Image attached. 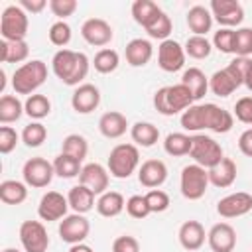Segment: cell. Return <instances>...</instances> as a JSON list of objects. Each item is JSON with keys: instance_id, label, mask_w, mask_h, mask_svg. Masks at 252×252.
<instances>
[{"instance_id": "obj_7", "label": "cell", "mask_w": 252, "mask_h": 252, "mask_svg": "<svg viewBox=\"0 0 252 252\" xmlns=\"http://www.w3.org/2000/svg\"><path fill=\"white\" fill-rule=\"evenodd\" d=\"M189 158H193V161L197 165L211 169L213 165H217L224 158V154H222V146L215 138H211L207 134H193Z\"/></svg>"}, {"instance_id": "obj_43", "label": "cell", "mask_w": 252, "mask_h": 252, "mask_svg": "<svg viewBox=\"0 0 252 252\" xmlns=\"http://www.w3.org/2000/svg\"><path fill=\"white\" fill-rule=\"evenodd\" d=\"M234 55L236 57L252 55V28L234 30Z\"/></svg>"}, {"instance_id": "obj_29", "label": "cell", "mask_w": 252, "mask_h": 252, "mask_svg": "<svg viewBox=\"0 0 252 252\" xmlns=\"http://www.w3.org/2000/svg\"><path fill=\"white\" fill-rule=\"evenodd\" d=\"M67 201H69V207H71L75 213H79V215L89 213V211L96 205V201H94V193H93L89 187L81 185V183L69 189V193H67Z\"/></svg>"}, {"instance_id": "obj_12", "label": "cell", "mask_w": 252, "mask_h": 252, "mask_svg": "<svg viewBox=\"0 0 252 252\" xmlns=\"http://www.w3.org/2000/svg\"><path fill=\"white\" fill-rule=\"evenodd\" d=\"M213 20H217L222 28H234L240 26L244 20V8L236 0H211L209 6Z\"/></svg>"}, {"instance_id": "obj_50", "label": "cell", "mask_w": 252, "mask_h": 252, "mask_svg": "<svg viewBox=\"0 0 252 252\" xmlns=\"http://www.w3.org/2000/svg\"><path fill=\"white\" fill-rule=\"evenodd\" d=\"M234 116L242 124H250L252 126V96H242V98L236 100V104H234Z\"/></svg>"}, {"instance_id": "obj_13", "label": "cell", "mask_w": 252, "mask_h": 252, "mask_svg": "<svg viewBox=\"0 0 252 252\" xmlns=\"http://www.w3.org/2000/svg\"><path fill=\"white\" fill-rule=\"evenodd\" d=\"M185 49L175 39H165L158 47V65L165 73H177L185 65Z\"/></svg>"}, {"instance_id": "obj_42", "label": "cell", "mask_w": 252, "mask_h": 252, "mask_svg": "<svg viewBox=\"0 0 252 252\" xmlns=\"http://www.w3.org/2000/svg\"><path fill=\"white\" fill-rule=\"evenodd\" d=\"M47 35H49V41H51L53 45L65 49V45L71 41V35H73V33H71V26H69L65 20H57V22L51 24Z\"/></svg>"}, {"instance_id": "obj_10", "label": "cell", "mask_w": 252, "mask_h": 252, "mask_svg": "<svg viewBox=\"0 0 252 252\" xmlns=\"http://www.w3.org/2000/svg\"><path fill=\"white\" fill-rule=\"evenodd\" d=\"M18 236L26 252H47L49 236L41 220H24L20 224Z\"/></svg>"}, {"instance_id": "obj_5", "label": "cell", "mask_w": 252, "mask_h": 252, "mask_svg": "<svg viewBox=\"0 0 252 252\" xmlns=\"http://www.w3.org/2000/svg\"><path fill=\"white\" fill-rule=\"evenodd\" d=\"M108 173L116 179H128L140 167V152L134 144H116L108 154Z\"/></svg>"}, {"instance_id": "obj_24", "label": "cell", "mask_w": 252, "mask_h": 252, "mask_svg": "<svg viewBox=\"0 0 252 252\" xmlns=\"http://www.w3.org/2000/svg\"><path fill=\"white\" fill-rule=\"evenodd\" d=\"M98 130H100V134H102L104 138L116 140V138H120V136L126 134V130H128V120H126V116H124L122 112H118V110H108V112H104V114L98 118Z\"/></svg>"}, {"instance_id": "obj_56", "label": "cell", "mask_w": 252, "mask_h": 252, "mask_svg": "<svg viewBox=\"0 0 252 252\" xmlns=\"http://www.w3.org/2000/svg\"><path fill=\"white\" fill-rule=\"evenodd\" d=\"M4 87H6V73L4 69L0 71V93H4Z\"/></svg>"}, {"instance_id": "obj_17", "label": "cell", "mask_w": 252, "mask_h": 252, "mask_svg": "<svg viewBox=\"0 0 252 252\" xmlns=\"http://www.w3.org/2000/svg\"><path fill=\"white\" fill-rule=\"evenodd\" d=\"M240 85H244V83H242V79L238 77V73H236L230 65H226V67L215 71V73L209 77V91H211L213 94L220 96V98L230 96Z\"/></svg>"}, {"instance_id": "obj_52", "label": "cell", "mask_w": 252, "mask_h": 252, "mask_svg": "<svg viewBox=\"0 0 252 252\" xmlns=\"http://www.w3.org/2000/svg\"><path fill=\"white\" fill-rule=\"evenodd\" d=\"M238 150H240L244 156L252 158V128H246V130L238 136Z\"/></svg>"}, {"instance_id": "obj_26", "label": "cell", "mask_w": 252, "mask_h": 252, "mask_svg": "<svg viewBox=\"0 0 252 252\" xmlns=\"http://www.w3.org/2000/svg\"><path fill=\"white\" fill-rule=\"evenodd\" d=\"M187 26L193 32V35H205L213 28V14L209 8L197 4L187 10Z\"/></svg>"}, {"instance_id": "obj_39", "label": "cell", "mask_w": 252, "mask_h": 252, "mask_svg": "<svg viewBox=\"0 0 252 252\" xmlns=\"http://www.w3.org/2000/svg\"><path fill=\"white\" fill-rule=\"evenodd\" d=\"M183 49L185 55H189L191 59H207L213 51V43L205 35H189Z\"/></svg>"}, {"instance_id": "obj_2", "label": "cell", "mask_w": 252, "mask_h": 252, "mask_svg": "<svg viewBox=\"0 0 252 252\" xmlns=\"http://www.w3.org/2000/svg\"><path fill=\"white\" fill-rule=\"evenodd\" d=\"M91 61L83 51L73 49H59L51 59V69L55 77L67 85V87H79L83 85V79L89 75Z\"/></svg>"}, {"instance_id": "obj_55", "label": "cell", "mask_w": 252, "mask_h": 252, "mask_svg": "<svg viewBox=\"0 0 252 252\" xmlns=\"http://www.w3.org/2000/svg\"><path fill=\"white\" fill-rule=\"evenodd\" d=\"M244 87H246V89L252 93V69L248 71V75H246V79H244Z\"/></svg>"}, {"instance_id": "obj_57", "label": "cell", "mask_w": 252, "mask_h": 252, "mask_svg": "<svg viewBox=\"0 0 252 252\" xmlns=\"http://www.w3.org/2000/svg\"><path fill=\"white\" fill-rule=\"evenodd\" d=\"M2 252H20V250H18V248H4Z\"/></svg>"}, {"instance_id": "obj_30", "label": "cell", "mask_w": 252, "mask_h": 252, "mask_svg": "<svg viewBox=\"0 0 252 252\" xmlns=\"http://www.w3.org/2000/svg\"><path fill=\"white\" fill-rule=\"evenodd\" d=\"M161 12H163V10H161L156 2H152V0H136V2L132 4V18H134V22L140 24L144 30L150 28V26L159 18Z\"/></svg>"}, {"instance_id": "obj_53", "label": "cell", "mask_w": 252, "mask_h": 252, "mask_svg": "<svg viewBox=\"0 0 252 252\" xmlns=\"http://www.w3.org/2000/svg\"><path fill=\"white\" fill-rule=\"evenodd\" d=\"M20 6L26 10V12H32V14H39L45 6H49L45 0H20Z\"/></svg>"}, {"instance_id": "obj_3", "label": "cell", "mask_w": 252, "mask_h": 252, "mask_svg": "<svg viewBox=\"0 0 252 252\" xmlns=\"http://www.w3.org/2000/svg\"><path fill=\"white\" fill-rule=\"evenodd\" d=\"M193 104H195V98L191 91L181 83L161 87L154 93V106L163 116H175L179 112L183 114Z\"/></svg>"}, {"instance_id": "obj_9", "label": "cell", "mask_w": 252, "mask_h": 252, "mask_svg": "<svg viewBox=\"0 0 252 252\" xmlns=\"http://www.w3.org/2000/svg\"><path fill=\"white\" fill-rule=\"evenodd\" d=\"M22 175H24V183L28 187L33 189H43L51 183L55 169H53V161H47L45 158H30L24 167H22Z\"/></svg>"}, {"instance_id": "obj_36", "label": "cell", "mask_w": 252, "mask_h": 252, "mask_svg": "<svg viewBox=\"0 0 252 252\" xmlns=\"http://www.w3.org/2000/svg\"><path fill=\"white\" fill-rule=\"evenodd\" d=\"M163 150H165V154H169L173 158L189 156V152H191V136H187L183 132H171L163 140Z\"/></svg>"}, {"instance_id": "obj_22", "label": "cell", "mask_w": 252, "mask_h": 252, "mask_svg": "<svg viewBox=\"0 0 252 252\" xmlns=\"http://www.w3.org/2000/svg\"><path fill=\"white\" fill-rule=\"evenodd\" d=\"M177 238H179V244H181L185 250L195 252V250H199V248L205 244V240H207L205 226H203L199 220H185V222L179 226Z\"/></svg>"}, {"instance_id": "obj_18", "label": "cell", "mask_w": 252, "mask_h": 252, "mask_svg": "<svg viewBox=\"0 0 252 252\" xmlns=\"http://www.w3.org/2000/svg\"><path fill=\"white\" fill-rule=\"evenodd\" d=\"M100 104V91L98 87H94L93 83H83L79 87H75L73 94H71V106L75 112L79 114H91L93 110H96Z\"/></svg>"}, {"instance_id": "obj_48", "label": "cell", "mask_w": 252, "mask_h": 252, "mask_svg": "<svg viewBox=\"0 0 252 252\" xmlns=\"http://www.w3.org/2000/svg\"><path fill=\"white\" fill-rule=\"evenodd\" d=\"M20 134L12 128V126H0V154H10L16 146H18V142H20Z\"/></svg>"}, {"instance_id": "obj_16", "label": "cell", "mask_w": 252, "mask_h": 252, "mask_svg": "<svg viewBox=\"0 0 252 252\" xmlns=\"http://www.w3.org/2000/svg\"><path fill=\"white\" fill-rule=\"evenodd\" d=\"M250 211H252V195L246 191L230 193V195L219 199V203H217V213L222 219H236Z\"/></svg>"}, {"instance_id": "obj_47", "label": "cell", "mask_w": 252, "mask_h": 252, "mask_svg": "<svg viewBox=\"0 0 252 252\" xmlns=\"http://www.w3.org/2000/svg\"><path fill=\"white\" fill-rule=\"evenodd\" d=\"M146 201L152 213H163L169 209V195L163 189H150L146 193Z\"/></svg>"}, {"instance_id": "obj_33", "label": "cell", "mask_w": 252, "mask_h": 252, "mask_svg": "<svg viewBox=\"0 0 252 252\" xmlns=\"http://www.w3.org/2000/svg\"><path fill=\"white\" fill-rule=\"evenodd\" d=\"M30 55V45L26 39L22 41H0V61L2 63H22Z\"/></svg>"}, {"instance_id": "obj_40", "label": "cell", "mask_w": 252, "mask_h": 252, "mask_svg": "<svg viewBox=\"0 0 252 252\" xmlns=\"http://www.w3.org/2000/svg\"><path fill=\"white\" fill-rule=\"evenodd\" d=\"M53 169H55V175H59L61 179H71V177H77L83 169L81 161L67 156V154H59L55 159H53Z\"/></svg>"}, {"instance_id": "obj_27", "label": "cell", "mask_w": 252, "mask_h": 252, "mask_svg": "<svg viewBox=\"0 0 252 252\" xmlns=\"http://www.w3.org/2000/svg\"><path fill=\"white\" fill-rule=\"evenodd\" d=\"M179 83L185 85V87L191 91V94H193L195 100H201V98L207 94V91H209V77H207L199 67H189V69H185Z\"/></svg>"}, {"instance_id": "obj_20", "label": "cell", "mask_w": 252, "mask_h": 252, "mask_svg": "<svg viewBox=\"0 0 252 252\" xmlns=\"http://www.w3.org/2000/svg\"><path fill=\"white\" fill-rule=\"evenodd\" d=\"M207 242L213 252H232L236 246V230L228 222H217L207 232Z\"/></svg>"}, {"instance_id": "obj_14", "label": "cell", "mask_w": 252, "mask_h": 252, "mask_svg": "<svg viewBox=\"0 0 252 252\" xmlns=\"http://www.w3.org/2000/svg\"><path fill=\"white\" fill-rule=\"evenodd\" d=\"M67 211H69V201L63 193L59 191H47L41 195L39 199V205H37V215L41 220H61L67 217Z\"/></svg>"}, {"instance_id": "obj_38", "label": "cell", "mask_w": 252, "mask_h": 252, "mask_svg": "<svg viewBox=\"0 0 252 252\" xmlns=\"http://www.w3.org/2000/svg\"><path fill=\"white\" fill-rule=\"evenodd\" d=\"M93 65H94V71H98L102 75L114 73L118 69V65H120V55H118V51H114L110 47L98 49L94 59H93Z\"/></svg>"}, {"instance_id": "obj_15", "label": "cell", "mask_w": 252, "mask_h": 252, "mask_svg": "<svg viewBox=\"0 0 252 252\" xmlns=\"http://www.w3.org/2000/svg\"><path fill=\"white\" fill-rule=\"evenodd\" d=\"M81 35H83V39L89 45L104 49V45H108L112 41L114 32H112V26L106 20H102V18H89L81 26Z\"/></svg>"}, {"instance_id": "obj_37", "label": "cell", "mask_w": 252, "mask_h": 252, "mask_svg": "<svg viewBox=\"0 0 252 252\" xmlns=\"http://www.w3.org/2000/svg\"><path fill=\"white\" fill-rule=\"evenodd\" d=\"M61 154H67V156L83 161L87 158V154H89V142H87V138L81 136V134H69V136H65L63 142H61Z\"/></svg>"}, {"instance_id": "obj_8", "label": "cell", "mask_w": 252, "mask_h": 252, "mask_svg": "<svg viewBox=\"0 0 252 252\" xmlns=\"http://www.w3.org/2000/svg\"><path fill=\"white\" fill-rule=\"evenodd\" d=\"M209 187V169L197 165V163H189L181 169V177H179V189L181 195L189 201H197L205 195Z\"/></svg>"}, {"instance_id": "obj_32", "label": "cell", "mask_w": 252, "mask_h": 252, "mask_svg": "<svg viewBox=\"0 0 252 252\" xmlns=\"http://www.w3.org/2000/svg\"><path fill=\"white\" fill-rule=\"evenodd\" d=\"M28 199V185L16 179H4L0 183V201L6 205H22Z\"/></svg>"}, {"instance_id": "obj_19", "label": "cell", "mask_w": 252, "mask_h": 252, "mask_svg": "<svg viewBox=\"0 0 252 252\" xmlns=\"http://www.w3.org/2000/svg\"><path fill=\"white\" fill-rule=\"evenodd\" d=\"M108 179H110V173H108V167L100 165V163H87L83 165L81 173H79V183L89 187L94 195H102L106 193L108 189Z\"/></svg>"}, {"instance_id": "obj_1", "label": "cell", "mask_w": 252, "mask_h": 252, "mask_svg": "<svg viewBox=\"0 0 252 252\" xmlns=\"http://www.w3.org/2000/svg\"><path fill=\"white\" fill-rule=\"evenodd\" d=\"M181 128L199 134L201 130H211L215 134H226L234 126V114L213 102L193 104L181 114Z\"/></svg>"}, {"instance_id": "obj_41", "label": "cell", "mask_w": 252, "mask_h": 252, "mask_svg": "<svg viewBox=\"0 0 252 252\" xmlns=\"http://www.w3.org/2000/svg\"><path fill=\"white\" fill-rule=\"evenodd\" d=\"M47 138V128L41 122H30L22 130V142L28 148H39Z\"/></svg>"}, {"instance_id": "obj_23", "label": "cell", "mask_w": 252, "mask_h": 252, "mask_svg": "<svg viewBox=\"0 0 252 252\" xmlns=\"http://www.w3.org/2000/svg\"><path fill=\"white\" fill-rule=\"evenodd\" d=\"M124 55H126V63L130 67H144L150 63V59L154 55V45L150 43V39L134 37L126 43Z\"/></svg>"}, {"instance_id": "obj_6", "label": "cell", "mask_w": 252, "mask_h": 252, "mask_svg": "<svg viewBox=\"0 0 252 252\" xmlns=\"http://www.w3.org/2000/svg\"><path fill=\"white\" fill-rule=\"evenodd\" d=\"M28 12L20 4H10L0 16V33L6 41H22L28 35Z\"/></svg>"}, {"instance_id": "obj_54", "label": "cell", "mask_w": 252, "mask_h": 252, "mask_svg": "<svg viewBox=\"0 0 252 252\" xmlns=\"http://www.w3.org/2000/svg\"><path fill=\"white\" fill-rule=\"evenodd\" d=\"M69 252H93V248L89 244H85V242H79V244H73L69 248Z\"/></svg>"}, {"instance_id": "obj_31", "label": "cell", "mask_w": 252, "mask_h": 252, "mask_svg": "<svg viewBox=\"0 0 252 252\" xmlns=\"http://www.w3.org/2000/svg\"><path fill=\"white\" fill-rule=\"evenodd\" d=\"M130 138L134 140L136 146H142V148H152L158 140H159V130L156 124L152 122H136L130 126Z\"/></svg>"}, {"instance_id": "obj_44", "label": "cell", "mask_w": 252, "mask_h": 252, "mask_svg": "<svg viewBox=\"0 0 252 252\" xmlns=\"http://www.w3.org/2000/svg\"><path fill=\"white\" fill-rule=\"evenodd\" d=\"M213 47L219 49L220 53H226V55H234V30L230 28H219L213 35Z\"/></svg>"}, {"instance_id": "obj_49", "label": "cell", "mask_w": 252, "mask_h": 252, "mask_svg": "<svg viewBox=\"0 0 252 252\" xmlns=\"http://www.w3.org/2000/svg\"><path fill=\"white\" fill-rule=\"evenodd\" d=\"M77 8H79L77 0H49V10L59 20H65V18L73 16Z\"/></svg>"}, {"instance_id": "obj_11", "label": "cell", "mask_w": 252, "mask_h": 252, "mask_svg": "<svg viewBox=\"0 0 252 252\" xmlns=\"http://www.w3.org/2000/svg\"><path fill=\"white\" fill-rule=\"evenodd\" d=\"M59 236L63 242L67 244H79V242H85V238L89 236L91 232V222L85 215H79V213H73V215H67L65 219L59 220V228H57Z\"/></svg>"}, {"instance_id": "obj_45", "label": "cell", "mask_w": 252, "mask_h": 252, "mask_svg": "<svg viewBox=\"0 0 252 252\" xmlns=\"http://www.w3.org/2000/svg\"><path fill=\"white\" fill-rule=\"evenodd\" d=\"M146 32H148V35L154 37V39H159V41L169 39V33H171V20H169V16H167L165 12H161L159 18H158L150 28H146Z\"/></svg>"}, {"instance_id": "obj_46", "label": "cell", "mask_w": 252, "mask_h": 252, "mask_svg": "<svg viewBox=\"0 0 252 252\" xmlns=\"http://www.w3.org/2000/svg\"><path fill=\"white\" fill-rule=\"evenodd\" d=\"M126 213L132 219H146L148 215H152L148 201H146V195H132L126 201Z\"/></svg>"}, {"instance_id": "obj_21", "label": "cell", "mask_w": 252, "mask_h": 252, "mask_svg": "<svg viewBox=\"0 0 252 252\" xmlns=\"http://www.w3.org/2000/svg\"><path fill=\"white\" fill-rule=\"evenodd\" d=\"M167 179V165L161 159H146L138 167V181L148 189H158Z\"/></svg>"}, {"instance_id": "obj_28", "label": "cell", "mask_w": 252, "mask_h": 252, "mask_svg": "<svg viewBox=\"0 0 252 252\" xmlns=\"http://www.w3.org/2000/svg\"><path fill=\"white\" fill-rule=\"evenodd\" d=\"M94 207H96V213L100 217L112 219V217H118L126 209V201H124L122 193H118V191H106V193L98 195Z\"/></svg>"}, {"instance_id": "obj_35", "label": "cell", "mask_w": 252, "mask_h": 252, "mask_svg": "<svg viewBox=\"0 0 252 252\" xmlns=\"http://www.w3.org/2000/svg\"><path fill=\"white\" fill-rule=\"evenodd\" d=\"M26 114L24 112V102L14 96V94H2L0 96V122L2 124H10L20 120V116Z\"/></svg>"}, {"instance_id": "obj_4", "label": "cell", "mask_w": 252, "mask_h": 252, "mask_svg": "<svg viewBox=\"0 0 252 252\" xmlns=\"http://www.w3.org/2000/svg\"><path fill=\"white\" fill-rule=\"evenodd\" d=\"M47 79V65L41 59H32L20 65L12 75V89L18 94H35V91Z\"/></svg>"}, {"instance_id": "obj_25", "label": "cell", "mask_w": 252, "mask_h": 252, "mask_svg": "<svg viewBox=\"0 0 252 252\" xmlns=\"http://www.w3.org/2000/svg\"><path fill=\"white\" fill-rule=\"evenodd\" d=\"M236 163L234 159L230 158H222L217 165H213L209 169V183L219 187V189H224V187H230L234 181H236Z\"/></svg>"}, {"instance_id": "obj_34", "label": "cell", "mask_w": 252, "mask_h": 252, "mask_svg": "<svg viewBox=\"0 0 252 252\" xmlns=\"http://www.w3.org/2000/svg\"><path fill=\"white\" fill-rule=\"evenodd\" d=\"M24 112L33 120V122H39L41 118H45L49 112H51V100L45 96V94H30L24 102Z\"/></svg>"}, {"instance_id": "obj_51", "label": "cell", "mask_w": 252, "mask_h": 252, "mask_svg": "<svg viewBox=\"0 0 252 252\" xmlns=\"http://www.w3.org/2000/svg\"><path fill=\"white\" fill-rule=\"evenodd\" d=\"M112 252H140V242L130 234H122V236L114 238Z\"/></svg>"}]
</instances>
